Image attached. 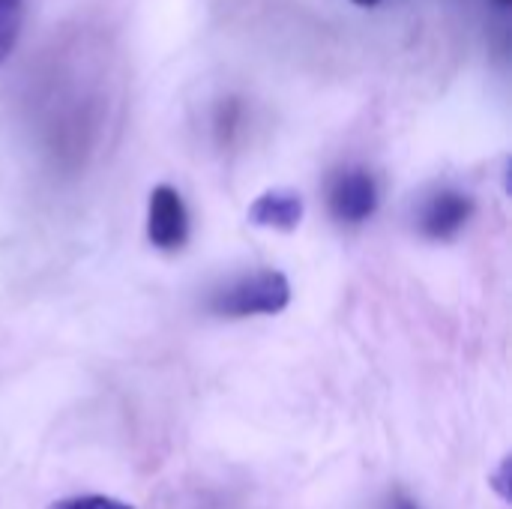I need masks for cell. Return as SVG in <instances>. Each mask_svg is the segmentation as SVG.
<instances>
[{
  "mask_svg": "<svg viewBox=\"0 0 512 509\" xmlns=\"http://www.w3.org/2000/svg\"><path fill=\"white\" fill-rule=\"evenodd\" d=\"M492 3H495V6H498V9H510V3H512V0H492Z\"/></svg>",
  "mask_w": 512,
  "mask_h": 509,
  "instance_id": "8fae6325",
  "label": "cell"
},
{
  "mask_svg": "<svg viewBox=\"0 0 512 509\" xmlns=\"http://www.w3.org/2000/svg\"><path fill=\"white\" fill-rule=\"evenodd\" d=\"M471 216H474L471 195L456 189H441L420 210V234L429 240H450L468 225Z\"/></svg>",
  "mask_w": 512,
  "mask_h": 509,
  "instance_id": "277c9868",
  "label": "cell"
},
{
  "mask_svg": "<svg viewBox=\"0 0 512 509\" xmlns=\"http://www.w3.org/2000/svg\"><path fill=\"white\" fill-rule=\"evenodd\" d=\"M306 204L303 195L294 189H270L264 195H258L249 204L246 219L258 228H270V231H297V225L303 222Z\"/></svg>",
  "mask_w": 512,
  "mask_h": 509,
  "instance_id": "5b68a950",
  "label": "cell"
},
{
  "mask_svg": "<svg viewBox=\"0 0 512 509\" xmlns=\"http://www.w3.org/2000/svg\"><path fill=\"white\" fill-rule=\"evenodd\" d=\"M291 303V285L279 270H258L240 276L210 297V312L222 318L279 315Z\"/></svg>",
  "mask_w": 512,
  "mask_h": 509,
  "instance_id": "6da1fadb",
  "label": "cell"
},
{
  "mask_svg": "<svg viewBox=\"0 0 512 509\" xmlns=\"http://www.w3.org/2000/svg\"><path fill=\"white\" fill-rule=\"evenodd\" d=\"M147 240L162 252H180L189 240V210L183 195L159 183L147 201Z\"/></svg>",
  "mask_w": 512,
  "mask_h": 509,
  "instance_id": "7a4b0ae2",
  "label": "cell"
},
{
  "mask_svg": "<svg viewBox=\"0 0 512 509\" xmlns=\"http://www.w3.org/2000/svg\"><path fill=\"white\" fill-rule=\"evenodd\" d=\"M393 509H420L417 504H411V501H405V498H399L396 504H393Z\"/></svg>",
  "mask_w": 512,
  "mask_h": 509,
  "instance_id": "9c48e42d",
  "label": "cell"
},
{
  "mask_svg": "<svg viewBox=\"0 0 512 509\" xmlns=\"http://www.w3.org/2000/svg\"><path fill=\"white\" fill-rule=\"evenodd\" d=\"M24 27V0H0V66L12 57Z\"/></svg>",
  "mask_w": 512,
  "mask_h": 509,
  "instance_id": "8992f818",
  "label": "cell"
},
{
  "mask_svg": "<svg viewBox=\"0 0 512 509\" xmlns=\"http://www.w3.org/2000/svg\"><path fill=\"white\" fill-rule=\"evenodd\" d=\"M354 6H363V9H369V6H378L381 0H351Z\"/></svg>",
  "mask_w": 512,
  "mask_h": 509,
  "instance_id": "30bf717a",
  "label": "cell"
},
{
  "mask_svg": "<svg viewBox=\"0 0 512 509\" xmlns=\"http://www.w3.org/2000/svg\"><path fill=\"white\" fill-rule=\"evenodd\" d=\"M48 509H135L126 501L108 498V495H75V498H63L54 501Z\"/></svg>",
  "mask_w": 512,
  "mask_h": 509,
  "instance_id": "52a82bcc",
  "label": "cell"
},
{
  "mask_svg": "<svg viewBox=\"0 0 512 509\" xmlns=\"http://www.w3.org/2000/svg\"><path fill=\"white\" fill-rule=\"evenodd\" d=\"M327 204L333 219L345 225H360L378 210V183L366 168H345L333 177Z\"/></svg>",
  "mask_w": 512,
  "mask_h": 509,
  "instance_id": "3957f363",
  "label": "cell"
},
{
  "mask_svg": "<svg viewBox=\"0 0 512 509\" xmlns=\"http://www.w3.org/2000/svg\"><path fill=\"white\" fill-rule=\"evenodd\" d=\"M507 471H510V462H504V468H501V480H507ZM498 492L507 498V492H504V483H498Z\"/></svg>",
  "mask_w": 512,
  "mask_h": 509,
  "instance_id": "ba28073f",
  "label": "cell"
}]
</instances>
